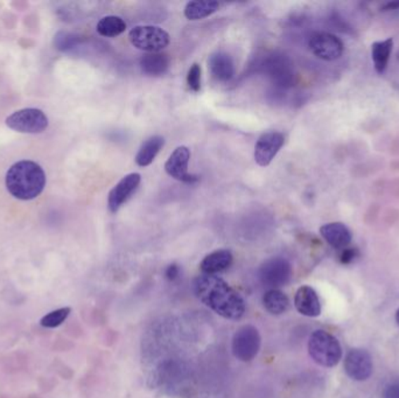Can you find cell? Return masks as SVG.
<instances>
[{
	"label": "cell",
	"mask_w": 399,
	"mask_h": 398,
	"mask_svg": "<svg viewBox=\"0 0 399 398\" xmlns=\"http://www.w3.org/2000/svg\"><path fill=\"white\" fill-rule=\"evenodd\" d=\"M193 292L202 304L224 319L239 320L246 313L242 295L219 276H198L193 282Z\"/></svg>",
	"instance_id": "6da1fadb"
},
{
	"label": "cell",
	"mask_w": 399,
	"mask_h": 398,
	"mask_svg": "<svg viewBox=\"0 0 399 398\" xmlns=\"http://www.w3.org/2000/svg\"><path fill=\"white\" fill-rule=\"evenodd\" d=\"M5 182L11 195L28 201L42 194L46 186V174L37 162L21 160L8 169Z\"/></svg>",
	"instance_id": "7a4b0ae2"
},
{
	"label": "cell",
	"mask_w": 399,
	"mask_h": 398,
	"mask_svg": "<svg viewBox=\"0 0 399 398\" xmlns=\"http://www.w3.org/2000/svg\"><path fill=\"white\" fill-rule=\"evenodd\" d=\"M308 353L315 364L322 367H335L342 357L338 339L326 330H315L308 341Z\"/></svg>",
	"instance_id": "3957f363"
},
{
	"label": "cell",
	"mask_w": 399,
	"mask_h": 398,
	"mask_svg": "<svg viewBox=\"0 0 399 398\" xmlns=\"http://www.w3.org/2000/svg\"><path fill=\"white\" fill-rule=\"evenodd\" d=\"M131 45L139 51L159 53L170 45V34L158 26H136L129 33Z\"/></svg>",
	"instance_id": "277c9868"
},
{
	"label": "cell",
	"mask_w": 399,
	"mask_h": 398,
	"mask_svg": "<svg viewBox=\"0 0 399 398\" xmlns=\"http://www.w3.org/2000/svg\"><path fill=\"white\" fill-rule=\"evenodd\" d=\"M260 346L262 338L260 330L253 325L239 327L232 337V354L242 362H251L260 353Z\"/></svg>",
	"instance_id": "5b68a950"
},
{
	"label": "cell",
	"mask_w": 399,
	"mask_h": 398,
	"mask_svg": "<svg viewBox=\"0 0 399 398\" xmlns=\"http://www.w3.org/2000/svg\"><path fill=\"white\" fill-rule=\"evenodd\" d=\"M293 275L290 262L283 257H272L266 259L258 270L260 283L270 290H279L291 282Z\"/></svg>",
	"instance_id": "8992f818"
},
{
	"label": "cell",
	"mask_w": 399,
	"mask_h": 398,
	"mask_svg": "<svg viewBox=\"0 0 399 398\" xmlns=\"http://www.w3.org/2000/svg\"><path fill=\"white\" fill-rule=\"evenodd\" d=\"M48 124V117L44 111L34 108L21 109L6 118L7 127L21 134H42Z\"/></svg>",
	"instance_id": "52a82bcc"
},
{
	"label": "cell",
	"mask_w": 399,
	"mask_h": 398,
	"mask_svg": "<svg viewBox=\"0 0 399 398\" xmlns=\"http://www.w3.org/2000/svg\"><path fill=\"white\" fill-rule=\"evenodd\" d=\"M310 52L324 61H334L341 58L345 45L341 39L328 32L314 33L308 41Z\"/></svg>",
	"instance_id": "ba28073f"
},
{
	"label": "cell",
	"mask_w": 399,
	"mask_h": 398,
	"mask_svg": "<svg viewBox=\"0 0 399 398\" xmlns=\"http://www.w3.org/2000/svg\"><path fill=\"white\" fill-rule=\"evenodd\" d=\"M372 357L365 349L355 348L346 355L345 371L354 381H367L372 374Z\"/></svg>",
	"instance_id": "9c48e42d"
},
{
	"label": "cell",
	"mask_w": 399,
	"mask_h": 398,
	"mask_svg": "<svg viewBox=\"0 0 399 398\" xmlns=\"http://www.w3.org/2000/svg\"><path fill=\"white\" fill-rule=\"evenodd\" d=\"M285 143V136L278 131L262 134L255 146V160L260 166H269Z\"/></svg>",
	"instance_id": "30bf717a"
},
{
	"label": "cell",
	"mask_w": 399,
	"mask_h": 398,
	"mask_svg": "<svg viewBox=\"0 0 399 398\" xmlns=\"http://www.w3.org/2000/svg\"><path fill=\"white\" fill-rule=\"evenodd\" d=\"M140 180H141V176H140L139 173H130V174L125 175L110 191L109 198H108V206H109L111 213L118 212L120 207L127 203L129 198L132 195L133 192L138 188Z\"/></svg>",
	"instance_id": "8fae6325"
},
{
	"label": "cell",
	"mask_w": 399,
	"mask_h": 398,
	"mask_svg": "<svg viewBox=\"0 0 399 398\" xmlns=\"http://www.w3.org/2000/svg\"><path fill=\"white\" fill-rule=\"evenodd\" d=\"M191 160V150L186 146H179L170 155L165 164V169L167 174L175 180L184 182H194L198 180L195 175L189 174L188 164Z\"/></svg>",
	"instance_id": "7c38bea8"
},
{
	"label": "cell",
	"mask_w": 399,
	"mask_h": 398,
	"mask_svg": "<svg viewBox=\"0 0 399 398\" xmlns=\"http://www.w3.org/2000/svg\"><path fill=\"white\" fill-rule=\"evenodd\" d=\"M294 306L298 312L305 316L315 318L321 314L320 299L315 290L308 285L298 288L294 295Z\"/></svg>",
	"instance_id": "4fadbf2b"
},
{
	"label": "cell",
	"mask_w": 399,
	"mask_h": 398,
	"mask_svg": "<svg viewBox=\"0 0 399 398\" xmlns=\"http://www.w3.org/2000/svg\"><path fill=\"white\" fill-rule=\"evenodd\" d=\"M321 236L331 247L335 249H346L352 242V231L341 222H331L320 228Z\"/></svg>",
	"instance_id": "5bb4252c"
},
{
	"label": "cell",
	"mask_w": 399,
	"mask_h": 398,
	"mask_svg": "<svg viewBox=\"0 0 399 398\" xmlns=\"http://www.w3.org/2000/svg\"><path fill=\"white\" fill-rule=\"evenodd\" d=\"M234 261V256L232 252L225 249L216 250L212 254L207 255L202 259L200 269L205 275H217L220 272L225 271L227 269L230 268Z\"/></svg>",
	"instance_id": "9a60e30c"
},
{
	"label": "cell",
	"mask_w": 399,
	"mask_h": 398,
	"mask_svg": "<svg viewBox=\"0 0 399 398\" xmlns=\"http://www.w3.org/2000/svg\"><path fill=\"white\" fill-rule=\"evenodd\" d=\"M209 69L212 75L221 82H227L235 75V65L232 56L224 52H217L209 58Z\"/></svg>",
	"instance_id": "2e32d148"
},
{
	"label": "cell",
	"mask_w": 399,
	"mask_h": 398,
	"mask_svg": "<svg viewBox=\"0 0 399 398\" xmlns=\"http://www.w3.org/2000/svg\"><path fill=\"white\" fill-rule=\"evenodd\" d=\"M220 4L215 0H195L189 1L184 7V17L188 20H201L210 17L219 10Z\"/></svg>",
	"instance_id": "e0dca14e"
},
{
	"label": "cell",
	"mask_w": 399,
	"mask_h": 398,
	"mask_svg": "<svg viewBox=\"0 0 399 398\" xmlns=\"http://www.w3.org/2000/svg\"><path fill=\"white\" fill-rule=\"evenodd\" d=\"M165 144L164 138L161 136H153L148 138L141 146L136 155L137 165L146 167L153 162L158 153Z\"/></svg>",
	"instance_id": "ac0fdd59"
},
{
	"label": "cell",
	"mask_w": 399,
	"mask_h": 398,
	"mask_svg": "<svg viewBox=\"0 0 399 398\" xmlns=\"http://www.w3.org/2000/svg\"><path fill=\"white\" fill-rule=\"evenodd\" d=\"M170 58L161 53H148L140 60V68L146 75L160 76L167 72Z\"/></svg>",
	"instance_id": "d6986e66"
},
{
	"label": "cell",
	"mask_w": 399,
	"mask_h": 398,
	"mask_svg": "<svg viewBox=\"0 0 399 398\" xmlns=\"http://www.w3.org/2000/svg\"><path fill=\"white\" fill-rule=\"evenodd\" d=\"M393 38L386 39L383 41H376L372 45V58L376 72L383 74L386 72L390 56L393 53Z\"/></svg>",
	"instance_id": "ffe728a7"
},
{
	"label": "cell",
	"mask_w": 399,
	"mask_h": 398,
	"mask_svg": "<svg viewBox=\"0 0 399 398\" xmlns=\"http://www.w3.org/2000/svg\"><path fill=\"white\" fill-rule=\"evenodd\" d=\"M263 305L273 316H280L290 307V299L280 290H269L263 297Z\"/></svg>",
	"instance_id": "44dd1931"
},
{
	"label": "cell",
	"mask_w": 399,
	"mask_h": 398,
	"mask_svg": "<svg viewBox=\"0 0 399 398\" xmlns=\"http://www.w3.org/2000/svg\"><path fill=\"white\" fill-rule=\"evenodd\" d=\"M97 33L106 38H115L122 34L127 30L125 21L117 15H106L99 21L96 26Z\"/></svg>",
	"instance_id": "7402d4cb"
},
{
	"label": "cell",
	"mask_w": 399,
	"mask_h": 398,
	"mask_svg": "<svg viewBox=\"0 0 399 398\" xmlns=\"http://www.w3.org/2000/svg\"><path fill=\"white\" fill-rule=\"evenodd\" d=\"M70 312H72L70 307L55 309V311H51V312L46 314L40 323H42V326L46 327V328H55V327H58L65 323Z\"/></svg>",
	"instance_id": "603a6c76"
},
{
	"label": "cell",
	"mask_w": 399,
	"mask_h": 398,
	"mask_svg": "<svg viewBox=\"0 0 399 398\" xmlns=\"http://www.w3.org/2000/svg\"><path fill=\"white\" fill-rule=\"evenodd\" d=\"M270 72H271V76L273 79L279 81L281 84H284V83L286 84V83L290 82L291 77H292L290 67L283 60H274V61L271 62Z\"/></svg>",
	"instance_id": "cb8c5ba5"
},
{
	"label": "cell",
	"mask_w": 399,
	"mask_h": 398,
	"mask_svg": "<svg viewBox=\"0 0 399 398\" xmlns=\"http://www.w3.org/2000/svg\"><path fill=\"white\" fill-rule=\"evenodd\" d=\"M187 84L194 93H198L201 89V67L198 63H194L188 70Z\"/></svg>",
	"instance_id": "d4e9b609"
},
{
	"label": "cell",
	"mask_w": 399,
	"mask_h": 398,
	"mask_svg": "<svg viewBox=\"0 0 399 398\" xmlns=\"http://www.w3.org/2000/svg\"><path fill=\"white\" fill-rule=\"evenodd\" d=\"M77 39L74 37V35L68 34V33H58L55 38V45L58 49L61 51H65V49H70L72 45H75V42Z\"/></svg>",
	"instance_id": "484cf974"
},
{
	"label": "cell",
	"mask_w": 399,
	"mask_h": 398,
	"mask_svg": "<svg viewBox=\"0 0 399 398\" xmlns=\"http://www.w3.org/2000/svg\"><path fill=\"white\" fill-rule=\"evenodd\" d=\"M358 251L356 249H353V248H346L342 250L341 255H340V262L342 264H349L352 262L355 261V258L357 257Z\"/></svg>",
	"instance_id": "4316f807"
},
{
	"label": "cell",
	"mask_w": 399,
	"mask_h": 398,
	"mask_svg": "<svg viewBox=\"0 0 399 398\" xmlns=\"http://www.w3.org/2000/svg\"><path fill=\"white\" fill-rule=\"evenodd\" d=\"M384 398H399V382H393L386 385Z\"/></svg>",
	"instance_id": "83f0119b"
},
{
	"label": "cell",
	"mask_w": 399,
	"mask_h": 398,
	"mask_svg": "<svg viewBox=\"0 0 399 398\" xmlns=\"http://www.w3.org/2000/svg\"><path fill=\"white\" fill-rule=\"evenodd\" d=\"M179 275H180V269H179L177 264L170 265V267L166 269V277H167V279H170V281H172V282L175 281V279L179 277Z\"/></svg>",
	"instance_id": "f1b7e54d"
},
{
	"label": "cell",
	"mask_w": 399,
	"mask_h": 398,
	"mask_svg": "<svg viewBox=\"0 0 399 398\" xmlns=\"http://www.w3.org/2000/svg\"><path fill=\"white\" fill-rule=\"evenodd\" d=\"M399 10V1H393V3H388L381 7V11L383 12H388V11Z\"/></svg>",
	"instance_id": "f546056e"
},
{
	"label": "cell",
	"mask_w": 399,
	"mask_h": 398,
	"mask_svg": "<svg viewBox=\"0 0 399 398\" xmlns=\"http://www.w3.org/2000/svg\"><path fill=\"white\" fill-rule=\"evenodd\" d=\"M396 321H397V323H398V325H399V309H398V311H397V313H396Z\"/></svg>",
	"instance_id": "4dcf8cb0"
}]
</instances>
